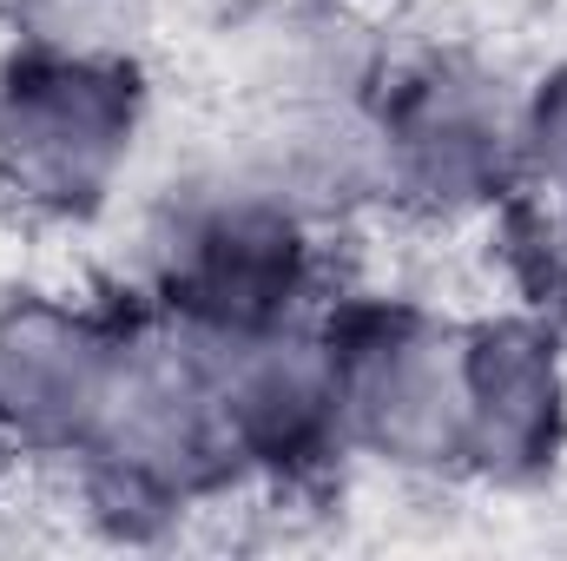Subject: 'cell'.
<instances>
[{"instance_id": "cell-1", "label": "cell", "mask_w": 567, "mask_h": 561, "mask_svg": "<svg viewBox=\"0 0 567 561\" xmlns=\"http://www.w3.org/2000/svg\"><path fill=\"white\" fill-rule=\"evenodd\" d=\"M73 462L86 516L120 542L165 536L192 502L225 489L245 462L218 417L212 344L178 330L165 310L158 324H126L113 397Z\"/></svg>"}, {"instance_id": "cell-2", "label": "cell", "mask_w": 567, "mask_h": 561, "mask_svg": "<svg viewBox=\"0 0 567 561\" xmlns=\"http://www.w3.org/2000/svg\"><path fill=\"white\" fill-rule=\"evenodd\" d=\"M310 290V225L258 192L251 178L225 172L212 185H192L165 225H158V310L205 337H258L297 324V304Z\"/></svg>"}, {"instance_id": "cell-3", "label": "cell", "mask_w": 567, "mask_h": 561, "mask_svg": "<svg viewBox=\"0 0 567 561\" xmlns=\"http://www.w3.org/2000/svg\"><path fill=\"white\" fill-rule=\"evenodd\" d=\"M370 126L383 152V192L429 218L495 212L528 178L522 100L495 67L468 53H423L383 80Z\"/></svg>"}, {"instance_id": "cell-4", "label": "cell", "mask_w": 567, "mask_h": 561, "mask_svg": "<svg viewBox=\"0 0 567 561\" xmlns=\"http://www.w3.org/2000/svg\"><path fill=\"white\" fill-rule=\"evenodd\" d=\"M133 60H66L20 47L0 67V185L40 218H93L140 140Z\"/></svg>"}, {"instance_id": "cell-5", "label": "cell", "mask_w": 567, "mask_h": 561, "mask_svg": "<svg viewBox=\"0 0 567 561\" xmlns=\"http://www.w3.org/2000/svg\"><path fill=\"white\" fill-rule=\"evenodd\" d=\"M337 364V397L350 449H370L396 469H462L468 449V384H462V324H442L423 304L357 297L323 330Z\"/></svg>"}, {"instance_id": "cell-6", "label": "cell", "mask_w": 567, "mask_h": 561, "mask_svg": "<svg viewBox=\"0 0 567 561\" xmlns=\"http://www.w3.org/2000/svg\"><path fill=\"white\" fill-rule=\"evenodd\" d=\"M212 384H218L225 436L245 469H265L278 482H310L350 449L330 344L297 324L212 344Z\"/></svg>"}, {"instance_id": "cell-7", "label": "cell", "mask_w": 567, "mask_h": 561, "mask_svg": "<svg viewBox=\"0 0 567 561\" xmlns=\"http://www.w3.org/2000/svg\"><path fill=\"white\" fill-rule=\"evenodd\" d=\"M126 324L20 297L0 310V436L40 456H80L113 397Z\"/></svg>"}, {"instance_id": "cell-8", "label": "cell", "mask_w": 567, "mask_h": 561, "mask_svg": "<svg viewBox=\"0 0 567 561\" xmlns=\"http://www.w3.org/2000/svg\"><path fill=\"white\" fill-rule=\"evenodd\" d=\"M462 384H468V449L462 469H475L495 489H528L555 476L567 449V370L561 330L548 317H488L462 344Z\"/></svg>"}, {"instance_id": "cell-9", "label": "cell", "mask_w": 567, "mask_h": 561, "mask_svg": "<svg viewBox=\"0 0 567 561\" xmlns=\"http://www.w3.org/2000/svg\"><path fill=\"white\" fill-rule=\"evenodd\" d=\"M231 172L251 178L258 192H271L278 205H290L303 225L337 218V212L383 192L377 126H370V113H357V100H290V106H278L251 133V152Z\"/></svg>"}, {"instance_id": "cell-10", "label": "cell", "mask_w": 567, "mask_h": 561, "mask_svg": "<svg viewBox=\"0 0 567 561\" xmlns=\"http://www.w3.org/2000/svg\"><path fill=\"white\" fill-rule=\"evenodd\" d=\"M495 252L502 272L515 278L522 304L535 317H548L555 330H567V198L542 192V185H515L495 205Z\"/></svg>"}, {"instance_id": "cell-11", "label": "cell", "mask_w": 567, "mask_h": 561, "mask_svg": "<svg viewBox=\"0 0 567 561\" xmlns=\"http://www.w3.org/2000/svg\"><path fill=\"white\" fill-rule=\"evenodd\" d=\"M152 0H13V33L33 53L66 60H140Z\"/></svg>"}, {"instance_id": "cell-12", "label": "cell", "mask_w": 567, "mask_h": 561, "mask_svg": "<svg viewBox=\"0 0 567 561\" xmlns=\"http://www.w3.org/2000/svg\"><path fill=\"white\" fill-rule=\"evenodd\" d=\"M522 159H528V185L567 198V67H555L522 100Z\"/></svg>"}]
</instances>
